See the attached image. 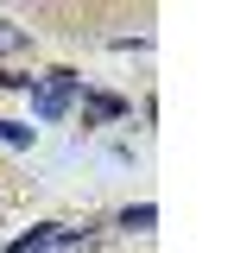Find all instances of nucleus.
Wrapping results in <instances>:
<instances>
[{"label":"nucleus","mask_w":234,"mask_h":253,"mask_svg":"<svg viewBox=\"0 0 234 253\" xmlns=\"http://www.w3.org/2000/svg\"><path fill=\"white\" fill-rule=\"evenodd\" d=\"M82 114L89 121H127V101L108 95V89H82Z\"/></svg>","instance_id":"nucleus-1"},{"label":"nucleus","mask_w":234,"mask_h":253,"mask_svg":"<svg viewBox=\"0 0 234 253\" xmlns=\"http://www.w3.org/2000/svg\"><path fill=\"white\" fill-rule=\"evenodd\" d=\"M158 221V209L152 203H139V209H120V228H152Z\"/></svg>","instance_id":"nucleus-2"},{"label":"nucleus","mask_w":234,"mask_h":253,"mask_svg":"<svg viewBox=\"0 0 234 253\" xmlns=\"http://www.w3.org/2000/svg\"><path fill=\"white\" fill-rule=\"evenodd\" d=\"M0 139H6V146H32V126H19V121H0Z\"/></svg>","instance_id":"nucleus-3"},{"label":"nucleus","mask_w":234,"mask_h":253,"mask_svg":"<svg viewBox=\"0 0 234 253\" xmlns=\"http://www.w3.org/2000/svg\"><path fill=\"white\" fill-rule=\"evenodd\" d=\"M19 44H26V32H13L6 19H0V51H19Z\"/></svg>","instance_id":"nucleus-4"}]
</instances>
